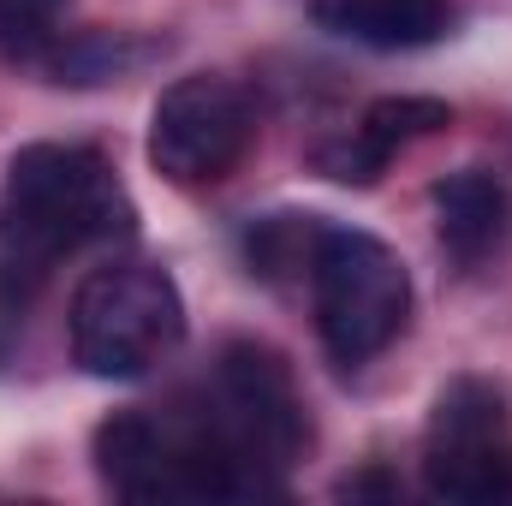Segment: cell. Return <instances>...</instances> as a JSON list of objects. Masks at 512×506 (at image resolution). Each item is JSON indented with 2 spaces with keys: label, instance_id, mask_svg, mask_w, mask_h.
<instances>
[{
  "label": "cell",
  "instance_id": "6da1fadb",
  "mask_svg": "<svg viewBox=\"0 0 512 506\" xmlns=\"http://www.w3.org/2000/svg\"><path fill=\"white\" fill-rule=\"evenodd\" d=\"M131 197L114 167L84 143H24L6 161V209H0V286L30 292L48 280L60 256L84 245L131 239Z\"/></svg>",
  "mask_w": 512,
  "mask_h": 506
},
{
  "label": "cell",
  "instance_id": "7a4b0ae2",
  "mask_svg": "<svg viewBox=\"0 0 512 506\" xmlns=\"http://www.w3.org/2000/svg\"><path fill=\"white\" fill-rule=\"evenodd\" d=\"M96 471L120 501H233L251 495L209 411H114L96 429Z\"/></svg>",
  "mask_w": 512,
  "mask_h": 506
},
{
  "label": "cell",
  "instance_id": "3957f363",
  "mask_svg": "<svg viewBox=\"0 0 512 506\" xmlns=\"http://www.w3.org/2000/svg\"><path fill=\"white\" fill-rule=\"evenodd\" d=\"M310 298H316V334L328 358L340 370H358L399 340L411 316V274L376 233L316 221Z\"/></svg>",
  "mask_w": 512,
  "mask_h": 506
},
{
  "label": "cell",
  "instance_id": "277c9868",
  "mask_svg": "<svg viewBox=\"0 0 512 506\" xmlns=\"http://www.w3.org/2000/svg\"><path fill=\"white\" fill-rule=\"evenodd\" d=\"M185 334L173 274L155 262H108L72 292V358L102 381L155 370Z\"/></svg>",
  "mask_w": 512,
  "mask_h": 506
},
{
  "label": "cell",
  "instance_id": "5b68a950",
  "mask_svg": "<svg viewBox=\"0 0 512 506\" xmlns=\"http://www.w3.org/2000/svg\"><path fill=\"white\" fill-rule=\"evenodd\" d=\"M203 411H209L215 435L227 441V453L239 459L251 495L274 489L280 471L310 441V417H304V393L292 381V364L262 340H233L221 352Z\"/></svg>",
  "mask_w": 512,
  "mask_h": 506
},
{
  "label": "cell",
  "instance_id": "8992f818",
  "mask_svg": "<svg viewBox=\"0 0 512 506\" xmlns=\"http://www.w3.org/2000/svg\"><path fill=\"white\" fill-rule=\"evenodd\" d=\"M507 393L483 376H459L441 387L423 441L429 495L465 506L512 501V447H507Z\"/></svg>",
  "mask_w": 512,
  "mask_h": 506
},
{
  "label": "cell",
  "instance_id": "52a82bcc",
  "mask_svg": "<svg viewBox=\"0 0 512 506\" xmlns=\"http://www.w3.org/2000/svg\"><path fill=\"white\" fill-rule=\"evenodd\" d=\"M251 102L233 78H215V72H191L179 84L161 90L155 114H149V161L167 185H215L227 179L245 149H251Z\"/></svg>",
  "mask_w": 512,
  "mask_h": 506
},
{
  "label": "cell",
  "instance_id": "ba28073f",
  "mask_svg": "<svg viewBox=\"0 0 512 506\" xmlns=\"http://www.w3.org/2000/svg\"><path fill=\"white\" fill-rule=\"evenodd\" d=\"M453 126V108L435 102V96H382L364 108V120L346 131L340 143H322L316 149V167L340 185H376L387 173V161L423 137Z\"/></svg>",
  "mask_w": 512,
  "mask_h": 506
},
{
  "label": "cell",
  "instance_id": "9c48e42d",
  "mask_svg": "<svg viewBox=\"0 0 512 506\" xmlns=\"http://www.w3.org/2000/svg\"><path fill=\"white\" fill-rule=\"evenodd\" d=\"M435 233H441V245L453 262H483V256H495L507 245L512 233V191L495 179V173H453V179H441L435 185Z\"/></svg>",
  "mask_w": 512,
  "mask_h": 506
},
{
  "label": "cell",
  "instance_id": "30bf717a",
  "mask_svg": "<svg viewBox=\"0 0 512 506\" xmlns=\"http://www.w3.org/2000/svg\"><path fill=\"white\" fill-rule=\"evenodd\" d=\"M310 18L328 36L364 42V48H429L447 36V0H310Z\"/></svg>",
  "mask_w": 512,
  "mask_h": 506
},
{
  "label": "cell",
  "instance_id": "8fae6325",
  "mask_svg": "<svg viewBox=\"0 0 512 506\" xmlns=\"http://www.w3.org/2000/svg\"><path fill=\"white\" fill-rule=\"evenodd\" d=\"M66 0H0V48L6 54H30L48 42V30L60 24Z\"/></svg>",
  "mask_w": 512,
  "mask_h": 506
},
{
  "label": "cell",
  "instance_id": "7c38bea8",
  "mask_svg": "<svg viewBox=\"0 0 512 506\" xmlns=\"http://www.w3.org/2000/svg\"><path fill=\"white\" fill-rule=\"evenodd\" d=\"M340 495H346V501H370V495H376V501H399V477H387V471H364V477H346Z\"/></svg>",
  "mask_w": 512,
  "mask_h": 506
}]
</instances>
